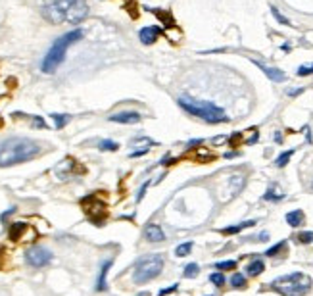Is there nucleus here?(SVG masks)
I'll return each mask as SVG.
<instances>
[{"instance_id": "nucleus-1", "label": "nucleus", "mask_w": 313, "mask_h": 296, "mask_svg": "<svg viewBox=\"0 0 313 296\" xmlns=\"http://www.w3.org/2000/svg\"><path fill=\"white\" fill-rule=\"evenodd\" d=\"M42 16L54 25H77L89 16L87 0H42Z\"/></svg>"}, {"instance_id": "nucleus-2", "label": "nucleus", "mask_w": 313, "mask_h": 296, "mask_svg": "<svg viewBox=\"0 0 313 296\" xmlns=\"http://www.w3.org/2000/svg\"><path fill=\"white\" fill-rule=\"evenodd\" d=\"M40 154V146L31 138H10L0 146V167L29 162Z\"/></svg>"}, {"instance_id": "nucleus-3", "label": "nucleus", "mask_w": 313, "mask_h": 296, "mask_svg": "<svg viewBox=\"0 0 313 296\" xmlns=\"http://www.w3.org/2000/svg\"><path fill=\"white\" fill-rule=\"evenodd\" d=\"M81 39H83V31H81V29H73V31H69V33L62 35L60 39H56V40L52 42L50 50L46 52V56H44V60H42L40 69H42L44 73H54L58 67L62 66L63 60H65V52H67V48H69L73 42L81 40Z\"/></svg>"}, {"instance_id": "nucleus-4", "label": "nucleus", "mask_w": 313, "mask_h": 296, "mask_svg": "<svg viewBox=\"0 0 313 296\" xmlns=\"http://www.w3.org/2000/svg\"><path fill=\"white\" fill-rule=\"evenodd\" d=\"M312 277L302 273V271H294L288 275H281L275 281H271V291L279 293L281 296H306L312 291Z\"/></svg>"}, {"instance_id": "nucleus-5", "label": "nucleus", "mask_w": 313, "mask_h": 296, "mask_svg": "<svg viewBox=\"0 0 313 296\" xmlns=\"http://www.w3.org/2000/svg\"><path fill=\"white\" fill-rule=\"evenodd\" d=\"M179 106L194 118L204 119L206 123H227L229 116L225 114V110L219 108L214 102H206V100H190V99H179Z\"/></svg>"}, {"instance_id": "nucleus-6", "label": "nucleus", "mask_w": 313, "mask_h": 296, "mask_svg": "<svg viewBox=\"0 0 313 296\" xmlns=\"http://www.w3.org/2000/svg\"><path fill=\"white\" fill-rule=\"evenodd\" d=\"M165 265V260L161 254H148V256H142L137 265H135V271H133V281L135 285H144L152 279H156L157 275L161 273Z\"/></svg>"}, {"instance_id": "nucleus-7", "label": "nucleus", "mask_w": 313, "mask_h": 296, "mask_svg": "<svg viewBox=\"0 0 313 296\" xmlns=\"http://www.w3.org/2000/svg\"><path fill=\"white\" fill-rule=\"evenodd\" d=\"M102 195L104 193H94V195H89L81 200V210L85 212L87 219L94 223L96 227H102L108 219V204L102 198Z\"/></svg>"}, {"instance_id": "nucleus-8", "label": "nucleus", "mask_w": 313, "mask_h": 296, "mask_svg": "<svg viewBox=\"0 0 313 296\" xmlns=\"http://www.w3.org/2000/svg\"><path fill=\"white\" fill-rule=\"evenodd\" d=\"M25 262L29 263L31 267H44L52 262V252L44 246H31L27 252H25Z\"/></svg>"}, {"instance_id": "nucleus-9", "label": "nucleus", "mask_w": 313, "mask_h": 296, "mask_svg": "<svg viewBox=\"0 0 313 296\" xmlns=\"http://www.w3.org/2000/svg\"><path fill=\"white\" fill-rule=\"evenodd\" d=\"M110 121L114 123H123V125H133V123H138L142 118L138 112H121V114H112L108 118Z\"/></svg>"}, {"instance_id": "nucleus-10", "label": "nucleus", "mask_w": 313, "mask_h": 296, "mask_svg": "<svg viewBox=\"0 0 313 296\" xmlns=\"http://www.w3.org/2000/svg\"><path fill=\"white\" fill-rule=\"evenodd\" d=\"M159 35H161V29L156 27V25H148V27H144V29H140V42L142 44H154L157 39H159Z\"/></svg>"}, {"instance_id": "nucleus-11", "label": "nucleus", "mask_w": 313, "mask_h": 296, "mask_svg": "<svg viewBox=\"0 0 313 296\" xmlns=\"http://www.w3.org/2000/svg\"><path fill=\"white\" fill-rule=\"evenodd\" d=\"M144 237H146L150 242H161V240H165V233H163V229H161L157 223H150V225H146V229H144Z\"/></svg>"}, {"instance_id": "nucleus-12", "label": "nucleus", "mask_w": 313, "mask_h": 296, "mask_svg": "<svg viewBox=\"0 0 313 296\" xmlns=\"http://www.w3.org/2000/svg\"><path fill=\"white\" fill-rule=\"evenodd\" d=\"M254 64L259 67V69H261V71H263L271 81H275V83H282V81L286 79V75L282 73L279 67H267V66H263L261 62H254Z\"/></svg>"}, {"instance_id": "nucleus-13", "label": "nucleus", "mask_w": 313, "mask_h": 296, "mask_svg": "<svg viewBox=\"0 0 313 296\" xmlns=\"http://www.w3.org/2000/svg\"><path fill=\"white\" fill-rule=\"evenodd\" d=\"M27 229H29L27 223H12V225H10V231H8V237H10V240L20 242V240L25 238V231Z\"/></svg>"}, {"instance_id": "nucleus-14", "label": "nucleus", "mask_w": 313, "mask_h": 296, "mask_svg": "<svg viewBox=\"0 0 313 296\" xmlns=\"http://www.w3.org/2000/svg\"><path fill=\"white\" fill-rule=\"evenodd\" d=\"M112 263H114L112 260H106V262L102 263V267H100V273H98V281H96V291H98V293H102V291H106V289H108L106 277H108V271H110Z\"/></svg>"}, {"instance_id": "nucleus-15", "label": "nucleus", "mask_w": 313, "mask_h": 296, "mask_svg": "<svg viewBox=\"0 0 313 296\" xmlns=\"http://www.w3.org/2000/svg\"><path fill=\"white\" fill-rule=\"evenodd\" d=\"M286 223L290 225V227H300V225H304V219H306V216H304V212L302 210H292V212H288L286 214Z\"/></svg>"}, {"instance_id": "nucleus-16", "label": "nucleus", "mask_w": 313, "mask_h": 296, "mask_svg": "<svg viewBox=\"0 0 313 296\" xmlns=\"http://www.w3.org/2000/svg\"><path fill=\"white\" fill-rule=\"evenodd\" d=\"M282 198H284V191L279 185H271L263 195V200H267V202H281Z\"/></svg>"}, {"instance_id": "nucleus-17", "label": "nucleus", "mask_w": 313, "mask_h": 296, "mask_svg": "<svg viewBox=\"0 0 313 296\" xmlns=\"http://www.w3.org/2000/svg\"><path fill=\"white\" fill-rule=\"evenodd\" d=\"M150 12L156 16L161 23H165V27H175V20H173V16H171L167 10H163V12H161L159 8H150Z\"/></svg>"}, {"instance_id": "nucleus-18", "label": "nucleus", "mask_w": 313, "mask_h": 296, "mask_svg": "<svg viewBox=\"0 0 313 296\" xmlns=\"http://www.w3.org/2000/svg\"><path fill=\"white\" fill-rule=\"evenodd\" d=\"M246 271H248V275H252V277H257V275H261V273L265 271V263H263V260L255 258V260H252V262L248 263Z\"/></svg>"}, {"instance_id": "nucleus-19", "label": "nucleus", "mask_w": 313, "mask_h": 296, "mask_svg": "<svg viewBox=\"0 0 313 296\" xmlns=\"http://www.w3.org/2000/svg\"><path fill=\"white\" fill-rule=\"evenodd\" d=\"M255 225V219H250V221H242V223H236V225H233V227H225V229L221 231L223 235H236V233H240V231L248 229V227H254Z\"/></svg>"}, {"instance_id": "nucleus-20", "label": "nucleus", "mask_w": 313, "mask_h": 296, "mask_svg": "<svg viewBox=\"0 0 313 296\" xmlns=\"http://www.w3.org/2000/svg\"><path fill=\"white\" fill-rule=\"evenodd\" d=\"M231 285H233V289H246V287H248V281H246V277H244L242 273H235V275L231 277Z\"/></svg>"}, {"instance_id": "nucleus-21", "label": "nucleus", "mask_w": 313, "mask_h": 296, "mask_svg": "<svg viewBox=\"0 0 313 296\" xmlns=\"http://www.w3.org/2000/svg\"><path fill=\"white\" fill-rule=\"evenodd\" d=\"M50 118L54 119V125H56V129H63V127L69 123V119H71L67 114H52Z\"/></svg>"}, {"instance_id": "nucleus-22", "label": "nucleus", "mask_w": 313, "mask_h": 296, "mask_svg": "<svg viewBox=\"0 0 313 296\" xmlns=\"http://www.w3.org/2000/svg\"><path fill=\"white\" fill-rule=\"evenodd\" d=\"M192 246H194V244H192L190 240H188V242H183V244H179V246L175 248V256H177V258H185V256L190 254Z\"/></svg>"}, {"instance_id": "nucleus-23", "label": "nucleus", "mask_w": 313, "mask_h": 296, "mask_svg": "<svg viewBox=\"0 0 313 296\" xmlns=\"http://www.w3.org/2000/svg\"><path fill=\"white\" fill-rule=\"evenodd\" d=\"M284 248H286V240H281V242H277L275 246H271V248L265 252V256H269V258H273V256H279Z\"/></svg>"}, {"instance_id": "nucleus-24", "label": "nucleus", "mask_w": 313, "mask_h": 296, "mask_svg": "<svg viewBox=\"0 0 313 296\" xmlns=\"http://www.w3.org/2000/svg\"><path fill=\"white\" fill-rule=\"evenodd\" d=\"M292 154H294V148H292V150H286V152H282L281 156H279V158L275 160V164H277V167H284V165L290 162Z\"/></svg>"}, {"instance_id": "nucleus-25", "label": "nucleus", "mask_w": 313, "mask_h": 296, "mask_svg": "<svg viewBox=\"0 0 313 296\" xmlns=\"http://www.w3.org/2000/svg\"><path fill=\"white\" fill-rule=\"evenodd\" d=\"M215 267H217L219 271H235V269H236V262H235V260H225V262L215 263Z\"/></svg>"}, {"instance_id": "nucleus-26", "label": "nucleus", "mask_w": 313, "mask_h": 296, "mask_svg": "<svg viewBox=\"0 0 313 296\" xmlns=\"http://www.w3.org/2000/svg\"><path fill=\"white\" fill-rule=\"evenodd\" d=\"M210 281L215 285V287H225V273L223 271H215L210 275Z\"/></svg>"}, {"instance_id": "nucleus-27", "label": "nucleus", "mask_w": 313, "mask_h": 296, "mask_svg": "<svg viewBox=\"0 0 313 296\" xmlns=\"http://www.w3.org/2000/svg\"><path fill=\"white\" fill-rule=\"evenodd\" d=\"M198 271H200V265H198V263H188L187 267H185V277H187V279H192V277L198 275Z\"/></svg>"}, {"instance_id": "nucleus-28", "label": "nucleus", "mask_w": 313, "mask_h": 296, "mask_svg": "<svg viewBox=\"0 0 313 296\" xmlns=\"http://www.w3.org/2000/svg\"><path fill=\"white\" fill-rule=\"evenodd\" d=\"M119 148V144L117 142H114V140H102L100 142V150H108V152H116Z\"/></svg>"}, {"instance_id": "nucleus-29", "label": "nucleus", "mask_w": 313, "mask_h": 296, "mask_svg": "<svg viewBox=\"0 0 313 296\" xmlns=\"http://www.w3.org/2000/svg\"><path fill=\"white\" fill-rule=\"evenodd\" d=\"M296 238H298V242H302V244H310V242H313V231H304V233H300Z\"/></svg>"}, {"instance_id": "nucleus-30", "label": "nucleus", "mask_w": 313, "mask_h": 296, "mask_svg": "<svg viewBox=\"0 0 313 296\" xmlns=\"http://www.w3.org/2000/svg\"><path fill=\"white\" fill-rule=\"evenodd\" d=\"M271 14H273V18H275L279 23H282V25H290V21H288V20L282 16V14L279 12V10H277V8H275V6H271Z\"/></svg>"}, {"instance_id": "nucleus-31", "label": "nucleus", "mask_w": 313, "mask_h": 296, "mask_svg": "<svg viewBox=\"0 0 313 296\" xmlns=\"http://www.w3.org/2000/svg\"><path fill=\"white\" fill-rule=\"evenodd\" d=\"M300 77H306V75H312L313 73V64H310V66H300L298 67V71H296Z\"/></svg>"}, {"instance_id": "nucleus-32", "label": "nucleus", "mask_w": 313, "mask_h": 296, "mask_svg": "<svg viewBox=\"0 0 313 296\" xmlns=\"http://www.w3.org/2000/svg\"><path fill=\"white\" fill-rule=\"evenodd\" d=\"M177 289H179V285H171V287H167V289H161V291H159V296L171 295V293H175Z\"/></svg>"}, {"instance_id": "nucleus-33", "label": "nucleus", "mask_w": 313, "mask_h": 296, "mask_svg": "<svg viewBox=\"0 0 313 296\" xmlns=\"http://www.w3.org/2000/svg\"><path fill=\"white\" fill-rule=\"evenodd\" d=\"M4 265H6V252L0 248V269H4Z\"/></svg>"}, {"instance_id": "nucleus-34", "label": "nucleus", "mask_w": 313, "mask_h": 296, "mask_svg": "<svg viewBox=\"0 0 313 296\" xmlns=\"http://www.w3.org/2000/svg\"><path fill=\"white\" fill-rule=\"evenodd\" d=\"M304 93V89H296V91H288V97H298V95H302Z\"/></svg>"}, {"instance_id": "nucleus-35", "label": "nucleus", "mask_w": 313, "mask_h": 296, "mask_svg": "<svg viewBox=\"0 0 313 296\" xmlns=\"http://www.w3.org/2000/svg\"><path fill=\"white\" fill-rule=\"evenodd\" d=\"M235 156H238V152H227L225 154V158H235Z\"/></svg>"}, {"instance_id": "nucleus-36", "label": "nucleus", "mask_w": 313, "mask_h": 296, "mask_svg": "<svg viewBox=\"0 0 313 296\" xmlns=\"http://www.w3.org/2000/svg\"><path fill=\"white\" fill-rule=\"evenodd\" d=\"M275 140H277V142H282V137H281V135H279V133L275 135Z\"/></svg>"}]
</instances>
